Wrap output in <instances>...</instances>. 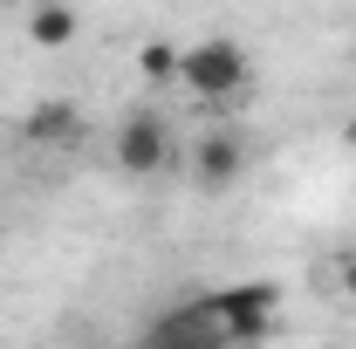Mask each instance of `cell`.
<instances>
[{
	"label": "cell",
	"instance_id": "52a82bcc",
	"mask_svg": "<svg viewBox=\"0 0 356 349\" xmlns=\"http://www.w3.org/2000/svg\"><path fill=\"white\" fill-rule=\"evenodd\" d=\"M76 35H83V21H76L69 0H42V7L28 14V42H35V48H69Z\"/></svg>",
	"mask_w": 356,
	"mask_h": 349
},
{
	"label": "cell",
	"instance_id": "8992f818",
	"mask_svg": "<svg viewBox=\"0 0 356 349\" xmlns=\"http://www.w3.org/2000/svg\"><path fill=\"white\" fill-rule=\"evenodd\" d=\"M151 343H226V329H220V315H213V302L192 295V302L165 308V315L151 322Z\"/></svg>",
	"mask_w": 356,
	"mask_h": 349
},
{
	"label": "cell",
	"instance_id": "3957f363",
	"mask_svg": "<svg viewBox=\"0 0 356 349\" xmlns=\"http://www.w3.org/2000/svg\"><path fill=\"white\" fill-rule=\"evenodd\" d=\"M117 172L131 178H158L165 165H172V124L158 117V110H131L124 124H117Z\"/></svg>",
	"mask_w": 356,
	"mask_h": 349
},
{
	"label": "cell",
	"instance_id": "6da1fadb",
	"mask_svg": "<svg viewBox=\"0 0 356 349\" xmlns=\"http://www.w3.org/2000/svg\"><path fill=\"white\" fill-rule=\"evenodd\" d=\"M178 83L192 89L199 103H233L240 89L254 83V55L233 35H206V42L178 48Z\"/></svg>",
	"mask_w": 356,
	"mask_h": 349
},
{
	"label": "cell",
	"instance_id": "ba28073f",
	"mask_svg": "<svg viewBox=\"0 0 356 349\" xmlns=\"http://www.w3.org/2000/svg\"><path fill=\"white\" fill-rule=\"evenodd\" d=\"M137 69H144L151 83H178V48L151 42V48H144V55H137Z\"/></svg>",
	"mask_w": 356,
	"mask_h": 349
},
{
	"label": "cell",
	"instance_id": "9c48e42d",
	"mask_svg": "<svg viewBox=\"0 0 356 349\" xmlns=\"http://www.w3.org/2000/svg\"><path fill=\"white\" fill-rule=\"evenodd\" d=\"M336 281H343V295L356 302V254H343V267H336Z\"/></svg>",
	"mask_w": 356,
	"mask_h": 349
},
{
	"label": "cell",
	"instance_id": "277c9868",
	"mask_svg": "<svg viewBox=\"0 0 356 349\" xmlns=\"http://www.w3.org/2000/svg\"><path fill=\"white\" fill-rule=\"evenodd\" d=\"M247 178V137L240 131H206L192 144V185L199 192H233Z\"/></svg>",
	"mask_w": 356,
	"mask_h": 349
},
{
	"label": "cell",
	"instance_id": "7a4b0ae2",
	"mask_svg": "<svg viewBox=\"0 0 356 349\" xmlns=\"http://www.w3.org/2000/svg\"><path fill=\"white\" fill-rule=\"evenodd\" d=\"M206 302L220 315L226 343H267L274 322H281V288L274 281H233V288H213Z\"/></svg>",
	"mask_w": 356,
	"mask_h": 349
},
{
	"label": "cell",
	"instance_id": "5b68a950",
	"mask_svg": "<svg viewBox=\"0 0 356 349\" xmlns=\"http://www.w3.org/2000/svg\"><path fill=\"white\" fill-rule=\"evenodd\" d=\"M21 137H28L35 151H76V144H83V110H76L69 96H48V103H35V110L21 117Z\"/></svg>",
	"mask_w": 356,
	"mask_h": 349
}]
</instances>
